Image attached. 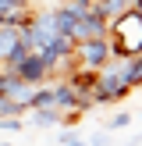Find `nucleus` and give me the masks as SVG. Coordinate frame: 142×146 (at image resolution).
Wrapping results in <instances>:
<instances>
[{
    "mask_svg": "<svg viewBox=\"0 0 142 146\" xmlns=\"http://www.w3.org/2000/svg\"><path fill=\"white\" fill-rule=\"evenodd\" d=\"M106 39H110V57L114 61H128V57L142 54V14L124 11L106 25Z\"/></svg>",
    "mask_w": 142,
    "mask_h": 146,
    "instance_id": "1",
    "label": "nucleus"
},
{
    "mask_svg": "<svg viewBox=\"0 0 142 146\" xmlns=\"http://www.w3.org/2000/svg\"><path fill=\"white\" fill-rule=\"evenodd\" d=\"M106 61H110V39H106V36H99V39H82V43H75V68L99 71Z\"/></svg>",
    "mask_w": 142,
    "mask_h": 146,
    "instance_id": "2",
    "label": "nucleus"
},
{
    "mask_svg": "<svg viewBox=\"0 0 142 146\" xmlns=\"http://www.w3.org/2000/svg\"><path fill=\"white\" fill-rule=\"evenodd\" d=\"M11 71H14V75H18L25 86H43V82L50 78V68H46V61H43V54H36V50H28V54L21 57V61L14 64Z\"/></svg>",
    "mask_w": 142,
    "mask_h": 146,
    "instance_id": "3",
    "label": "nucleus"
},
{
    "mask_svg": "<svg viewBox=\"0 0 142 146\" xmlns=\"http://www.w3.org/2000/svg\"><path fill=\"white\" fill-rule=\"evenodd\" d=\"M106 14L99 11L96 4L89 7L85 14H78V25H75V43H82V39H99V36H106Z\"/></svg>",
    "mask_w": 142,
    "mask_h": 146,
    "instance_id": "4",
    "label": "nucleus"
},
{
    "mask_svg": "<svg viewBox=\"0 0 142 146\" xmlns=\"http://www.w3.org/2000/svg\"><path fill=\"white\" fill-rule=\"evenodd\" d=\"M28 121L36 128H50V125H60V111L57 107H36V111H25Z\"/></svg>",
    "mask_w": 142,
    "mask_h": 146,
    "instance_id": "5",
    "label": "nucleus"
},
{
    "mask_svg": "<svg viewBox=\"0 0 142 146\" xmlns=\"http://www.w3.org/2000/svg\"><path fill=\"white\" fill-rule=\"evenodd\" d=\"M25 107L28 111H36V107H53V86H32Z\"/></svg>",
    "mask_w": 142,
    "mask_h": 146,
    "instance_id": "6",
    "label": "nucleus"
},
{
    "mask_svg": "<svg viewBox=\"0 0 142 146\" xmlns=\"http://www.w3.org/2000/svg\"><path fill=\"white\" fill-rule=\"evenodd\" d=\"M18 39H21V36H18V29H14V25H0V64H4L7 50H11Z\"/></svg>",
    "mask_w": 142,
    "mask_h": 146,
    "instance_id": "7",
    "label": "nucleus"
},
{
    "mask_svg": "<svg viewBox=\"0 0 142 146\" xmlns=\"http://www.w3.org/2000/svg\"><path fill=\"white\" fill-rule=\"evenodd\" d=\"M128 125H131V114H128V111H117L110 118V125H106V132H117V128H128Z\"/></svg>",
    "mask_w": 142,
    "mask_h": 146,
    "instance_id": "8",
    "label": "nucleus"
},
{
    "mask_svg": "<svg viewBox=\"0 0 142 146\" xmlns=\"http://www.w3.org/2000/svg\"><path fill=\"white\" fill-rule=\"evenodd\" d=\"M57 143H60V146H85V139L75 132V128H71V132H60V135H57Z\"/></svg>",
    "mask_w": 142,
    "mask_h": 146,
    "instance_id": "9",
    "label": "nucleus"
},
{
    "mask_svg": "<svg viewBox=\"0 0 142 146\" xmlns=\"http://www.w3.org/2000/svg\"><path fill=\"white\" fill-rule=\"evenodd\" d=\"M85 146H110V132H96V135H92V139L85 143Z\"/></svg>",
    "mask_w": 142,
    "mask_h": 146,
    "instance_id": "10",
    "label": "nucleus"
},
{
    "mask_svg": "<svg viewBox=\"0 0 142 146\" xmlns=\"http://www.w3.org/2000/svg\"><path fill=\"white\" fill-rule=\"evenodd\" d=\"M131 11H139V14H142V0H135V7H131Z\"/></svg>",
    "mask_w": 142,
    "mask_h": 146,
    "instance_id": "11",
    "label": "nucleus"
},
{
    "mask_svg": "<svg viewBox=\"0 0 142 146\" xmlns=\"http://www.w3.org/2000/svg\"><path fill=\"white\" fill-rule=\"evenodd\" d=\"M46 4H68V0H46Z\"/></svg>",
    "mask_w": 142,
    "mask_h": 146,
    "instance_id": "12",
    "label": "nucleus"
},
{
    "mask_svg": "<svg viewBox=\"0 0 142 146\" xmlns=\"http://www.w3.org/2000/svg\"><path fill=\"white\" fill-rule=\"evenodd\" d=\"M0 146H11V143H0Z\"/></svg>",
    "mask_w": 142,
    "mask_h": 146,
    "instance_id": "13",
    "label": "nucleus"
},
{
    "mask_svg": "<svg viewBox=\"0 0 142 146\" xmlns=\"http://www.w3.org/2000/svg\"><path fill=\"white\" fill-rule=\"evenodd\" d=\"M139 89H142V82H139Z\"/></svg>",
    "mask_w": 142,
    "mask_h": 146,
    "instance_id": "14",
    "label": "nucleus"
}]
</instances>
